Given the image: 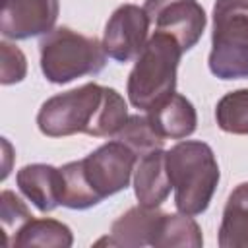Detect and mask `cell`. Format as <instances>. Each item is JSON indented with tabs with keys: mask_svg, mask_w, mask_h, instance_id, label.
<instances>
[{
	"mask_svg": "<svg viewBox=\"0 0 248 248\" xmlns=\"http://www.w3.org/2000/svg\"><path fill=\"white\" fill-rule=\"evenodd\" d=\"M128 116V105L114 87L89 81L46 99L37 112V126L48 138H114Z\"/></svg>",
	"mask_w": 248,
	"mask_h": 248,
	"instance_id": "cell-1",
	"label": "cell"
},
{
	"mask_svg": "<svg viewBox=\"0 0 248 248\" xmlns=\"http://www.w3.org/2000/svg\"><path fill=\"white\" fill-rule=\"evenodd\" d=\"M138 155L122 141L110 140L79 161L60 167L64 176L62 203L68 209H89L128 188Z\"/></svg>",
	"mask_w": 248,
	"mask_h": 248,
	"instance_id": "cell-2",
	"label": "cell"
},
{
	"mask_svg": "<svg viewBox=\"0 0 248 248\" xmlns=\"http://www.w3.org/2000/svg\"><path fill=\"white\" fill-rule=\"evenodd\" d=\"M167 170L180 213L202 215L217 190L221 172L209 143L182 140L167 151Z\"/></svg>",
	"mask_w": 248,
	"mask_h": 248,
	"instance_id": "cell-3",
	"label": "cell"
},
{
	"mask_svg": "<svg viewBox=\"0 0 248 248\" xmlns=\"http://www.w3.org/2000/svg\"><path fill=\"white\" fill-rule=\"evenodd\" d=\"M178 41L163 31H155L128 76L126 93L134 108L149 110L176 89V70L182 56Z\"/></svg>",
	"mask_w": 248,
	"mask_h": 248,
	"instance_id": "cell-4",
	"label": "cell"
},
{
	"mask_svg": "<svg viewBox=\"0 0 248 248\" xmlns=\"http://www.w3.org/2000/svg\"><path fill=\"white\" fill-rule=\"evenodd\" d=\"M41 72L56 85L70 83L83 76H97L107 64L103 43L70 27H56L39 43Z\"/></svg>",
	"mask_w": 248,
	"mask_h": 248,
	"instance_id": "cell-5",
	"label": "cell"
},
{
	"mask_svg": "<svg viewBox=\"0 0 248 248\" xmlns=\"http://www.w3.org/2000/svg\"><path fill=\"white\" fill-rule=\"evenodd\" d=\"M207 64L219 79L248 78V0H215Z\"/></svg>",
	"mask_w": 248,
	"mask_h": 248,
	"instance_id": "cell-6",
	"label": "cell"
},
{
	"mask_svg": "<svg viewBox=\"0 0 248 248\" xmlns=\"http://www.w3.org/2000/svg\"><path fill=\"white\" fill-rule=\"evenodd\" d=\"M143 10L155 31L172 35L182 50H190L202 39L207 16L198 0H145Z\"/></svg>",
	"mask_w": 248,
	"mask_h": 248,
	"instance_id": "cell-7",
	"label": "cell"
},
{
	"mask_svg": "<svg viewBox=\"0 0 248 248\" xmlns=\"http://www.w3.org/2000/svg\"><path fill=\"white\" fill-rule=\"evenodd\" d=\"M149 16L136 4L118 6L108 17L103 33V48L108 58L116 62H130L138 58L147 43Z\"/></svg>",
	"mask_w": 248,
	"mask_h": 248,
	"instance_id": "cell-8",
	"label": "cell"
},
{
	"mask_svg": "<svg viewBox=\"0 0 248 248\" xmlns=\"http://www.w3.org/2000/svg\"><path fill=\"white\" fill-rule=\"evenodd\" d=\"M58 12V0H2L0 31L14 41L46 35L54 29Z\"/></svg>",
	"mask_w": 248,
	"mask_h": 248,
	"instance_id": "cell-9",
	"label": "cell"
},
{
	"mask_svg": "<svg viewBox=\"0 0 248 248\" xmlns=\"http://www.w3.org/2000/svg\"><path fill=\"white\" fill-rule=\"evenodd\" d=\"M165 211L159 207H143L136 205L130 207L126 213H122L112 225L110 234L97 240L95 244H108V246H124V248H141V246H153V240L159 232L161 219Z\"/></svg>",
	"mask_w": 248,
	"mask_h": 248,
	"instance_id": "cell-10",
	"label": "cell"
},
{
	"mask_svg": "<svg viewBox=\"0 0 248 248\" xmlns=\"http://www.w3.org/2000/svg\"><path fill=\"white\" fill-rule=\"evenodd\" d=\"M16 184L19 192L43 213H48L62 203L64 176L62 170L52 165L33 163L21 167L16 174Z\"/></svg>",
	"mask_w": 248,
	"mask_h": 248,
	"instance_id": "cell-11",
	"label": "cell"
},
{
	"mask_svg": "<svg viewBox=\"0 0 248 248\" xmlns=\"http://www.w3.org/2000/svg\"><path fill=\"white\" fill-rule=\"evenodd\" d=\"M172 184L167 170V151L155 149L138 159L134 169V194L143 207H159L170 194Z\"/></svg>",
	"mask_w": 248,
	"mask_h": 248,
	"instance_id": "cell-12",
	"label": "cell"
},
{
	"mask_svg": "<svg viewBox=\"0 0 248 248\" xmlns=\"http://www.w3.org/2000/svg\"><path fill=\"white\" fill-rule=\"evenodd\" d=\"M147 118L161 138L184 140L196 132L198 112L194 105L180 93H172L147 110Z\"/></svg>",
	"mask_w": 248,
	"mask_h": 248,
	"instance_id": "cell-13",
	"label": "cell"
},
{
	"mask_svg": "<svg viewBox=\"0 0 248 248\" xmlns=\"http://www.w3.org/2000/svg\"><path fill=\"white\" fill-rule=\"evenodd\" d=\"M217 242L221 248H248V182H240L229 194Z\"/></svg>",
	"mask_w": 248,
	"mask_h": 248,
	"instance_id": "cell-14",
	"label": "cell"
},
{
	"mask_svg": "<svg viewBox=\"0 0 248 248\" xmlns=\"http://www.w3.org/2000/svg\"><path fill=\"white\" fill-rule=\"evenodd\" d=\"M74 244V234L72 229L56 219L50 217H31L27 223H23L17 232L14 234V240L8 246L14 248H31V246H41V248H70Z\"/></svg>",
	"mask_w": 248,
	"mask_h": 248,
	"instance_id": "cell-15",
	"label": "cell"
},
{
	"mask_svg": "<svg viewBox=\"0 0 248 248\" xmlns=\"http://www.w3.org/2000/svg\"><path fill=\"white\" fill-rule=\"evenodd\" d=\"M203 236L200 225L186 213H165L159 232L153 240L155 248H202Z\"/></svg>",
	"mask_w": 248,
	"mask_h": 248,
	"instance_id": "cell-16",
	"label": "cell"
},
{
	"mask_svg": "<svg viewBox=\"0 0 248 248\" xmlns=\"http://www.w3.org/2000/svg\"><path fill=\"white\" fill-rule=\"evenodd\" d=\"M114 140L126 143L138 157H143L155 149H163V145H165V138H161L155 132V128L151 126L149 118L141 116V114L128 116V120L118 130Z\"/></svg>",
	"mask_w": 248,
	"mask_h": 248,
	"instance_id": "cell-17",
	"label": "cell"
},
{
	"mask_svg": "<svg viewBox=\"0 0 248 248\" xmlns=\"http://www.w3.org/2000/svg\"><path fill=\"white\" fill-rule=\"evenodd\" d=\"M217 126L234 136H248V89L223 95L215 107Z\"/></svg>",
	"mask_w": 248,
	"mask_h": 248,
	"instance_id": "cell-18",
	"label": "cell"
},
{
	"mask_svg": "<svg viewBox=\"0 0 248 248\" xmlns=\"http://www.w3.org/2000/svg\"><path fill=\"white\" fill-rule=\"evenodd\" d=\"M0 83L12 85L19 83L27 74V58L19 46L2 41L0 43Z\"/></svg>",
	"mask_w": 248,
	"mask_h": 248,
	"instance_id": "cell-19",
	"label": "cell"
},
{
	"mask_svg": "<svg viewBox=\"0 0 248 248\" xmlns=\"http://www.w3.org/2000/svg\"><path fill=\"white\" fill-rule=\"evenodd\" d=\"M31 217L33 215L27 209V205L21 202V198H17L12 190H2V194H0V221H2V229H4L6 238H8L12 229L16 234L17 229L23 223H27Z\"/></svg>",
	"mask_w": 248,
	"mask_h": 248,
	"instance_id": "cell-20",
	"label": "cell"
}]
</instances>
